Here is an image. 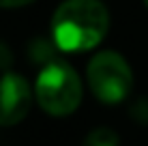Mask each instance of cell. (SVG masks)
Segmentation results:
<instances>
[{
  "label": "cell",
  "mask_w": 148,
  "mask_h": 146,
  "mask_svg": "<svg viewBox=\"0 0 148 146\" xmlns=\"http://www.w3.org/2000/svg\"><path fill=\"white\" fill-rule=\"evenodd\" d=\"M110 15L101 0H64L52 17V39L62 52H86L103 41Z\"/></svg>",
  "instance_id": "1"
},
{
  "label": "cell",
  "mask_w": 148,
  "mask_h": 146,
  "mask_svg": "<svg viewBox=\"0 0 148 146\" xmlns=\"http://www.w3.org/2000/svg\"><path fill=\"white\" fill-rule=\"evenodd\" d=\"M39 105L52 116H69L77 110L82 101L79 75L69 64L54 60L45 64L34 84Z\"/></svg>",
  "instance_id": "2"
},
{
  "label": "cell",
  "mask_w": 148,
  "mask_h": 146,
  "mask_svg": "<svg viewBox=\"0 0 148 146\" xmlns=\"http://www.w3.org/2000/svg\"><path fill=\"white\" fill-rule=\"evenodd\" d=\"M88 84L99 101L120 103L133 88V73L120 54L101 52L88 64Z\"/></svg>",
  "instance_id": "3"
},
{
  "label": "cell",
  "mask_w": 148,
  "mask_h": 146,
  "mask_svg": "<svg viewBox=\"0 0 148 146\" xmlns=\"http://www.w3.org/2000/svg\"><path fill=\"white\" fill-rule=\"evenodd\" d=\"M32 103L30 84L17 73H7L0 80V125L11 127L28 114Z\"/></svg>",
  "instance_id": "4"
},
{
  "label": "cell",
  "mask_w": 148,
  "mask_h": 146,
  "mask_svg": "<svg viewBox=\"0 0 148 146\" xmlns=\"http://www.w3.org/2000/svg\"><path fill=\"white\" fill-rule=\"evenodd\" d=\"M56 47L58 45L52 41H47V39H34L32 43H30L28 47V54L30 58H32V62H39V64H49L56 60Z\"/></svg>",
  "instance_id": "5"
},
{
  "label": "cell",
  "mask_w": 148,
  "mask_h": 146,
  "mask_svg": "<svg viewBox=\"0 0 148 146\" xmlns=\"http://www.w3.org/2000/svg\"><path fill=\"white\" fill-rule=\"evenodd\" d=\"M82 146H120V140L112 129L101 127V129H95V131H90L86 135Z\"/></svg>",
  "instance_id": "6"
},
{
  "label": "cell",
  "mask_w": 148,
  "mask_h": 146,
  "mask_svg": "<svg viewBox=\"0 0 148 146\" xmlns=\"http://www.w3.org/2000/svg\"><path fill=\"white\" fill-rule=\"evenodd\" d=\"M11 62V52H9V47L0 41V67H7V64Z\"/></svg>",
  "instance_id": "7"
},
{
  "label": "cell",
  "mask_w": 148,
  "mask_h": 146,
  "mask_svg": "<svg viewBox=\"0 0 148 146\" xmlns=\"http://www.w3.org/2000/svg\"><path fill=\"white\" fill-rule=\"evenodd\" d=\"M32 0H0V9H13V7H24Z\"/></svg>",
  "instance_id": "8"
},
{
  "label": "cell",
  "mask_w": 148,
  "mask_h": 146,
  "mask_svg": "<svg viewBox=\"0 0 148 146\" xmlns=\"http://www.w3.org/2000/svg\"><path fill=\"white\" fill-rule=\"evenodd\" d=\"M144 4H146V7H148V0H144Z\"/></svg>",
  "instance_id": "9"
}]
</instances>
